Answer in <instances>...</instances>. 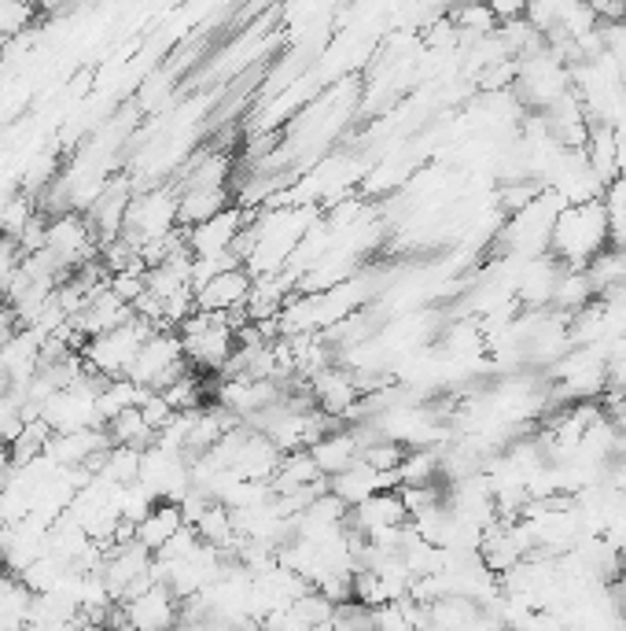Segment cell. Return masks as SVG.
<instances>
[{
    "instance_id": "6da1fadb",
    "label": "cell",
    "mask_w": 626,
    "mask_h": 631,
    "mask_svg": "<svg viewBox=\"0 0 626 631\" xmlns=\"http://www.w3.org/2000/svg\"><path fill=\"white\" fill-rule=\"evenodd\" d=\"M605 248H608V211L600 200L567 203V208L556 214L553 233H549V251L564 267L583 270L586 262Z\"/></svg>"
},
{
    "instance_id": "603a6c76",
    "label": "cell",
    "mask_w": 626,
    "mask_h": 631,
    "mask_svg": "<svg viewBox=\"0 0 626 631\" xmlns=\"http://www.w3.org/2000/svg\"><path fill=\"white\" fill-rule=\"evenodd\" d=\"M141 414H144V421L159 432L162 424H166L173 414H178V410H173V407L166 403V399H162V392H148V395H144V403H141Z\"/></svg>"
},
{
    "instance_id": "d6986e66",
    "label": "cell",
    "mask_w": 626,
    "mask_h": 631,
    "mask_svg": "<svg viewBox=\"0 0 626 631\" xmlns=\"http://www.w3.org/2000/svg\"><path fill=\"white\" fill-rule=\"evenodd\" d=\"M600 38H605V52L619 82L626 86V19H600Z\"/></svg>"
},
{
    "instance_id": "ffe728a7",
    "label": "cell",
    "mask_w": 626,
    "mask_h": 631,
    "mask_svg": "<svg viewBox=\"0 0 626 631\" xmlns=\"http://www.w3.org/2000/svg\"><path fill=\"white\" fill-rule=\"evenodd\" d=\"M22 256H27V251L19 248V237L0 233V296H4V289L11 284V278H16Z\"/></svg>"
},
{
    "instance_id": "2e32d148",
    "label": "cell",
    "mask_w": 626,
    "mask_h": 631,
    "mask_svg": "<svg viewBox=\"0 0 626 631\" xmlns=\"http://www.w3.org/2000/svg\"><path fill=\"white\" fill-rule=\"evenodd\" d=\"M103 429L111 432V443H130V447H137V451H144V447L155 443V429L144 421L141 407L119 410V414H114L108 424H103Z\"/></svg>"
},
{
    "instance_id": "30bf717a",
    "label": "cell",
    "mask_w": 626,
    "mask_h": 631,
    "mask_svg": "<svg viewBox=\"0 0 626 631\" xmlns=\"http://www.w3.org/2000/svg\"><path fill=\"white\" fill-rule=\"evenodd\" d=\"M184 524H189V521H184V513H181V502L159 499L155 507L148 510L141 521H137V539H141L148 550H159Z\"/></svg>"
},
{
    "instance_id": "d4e9b609",
    "label": "cell",
    "mask_w": 626,
    "mask_h": 631,
    "mask_svg": "<svg viewBox=\"0 0 626 631\" xmlns=\"http://www.w3.org/2000/svg\"><path fill=\"white\" fill-rule=\"evenodd\" d=\"M11 462V443L8 440H0V469H4Z\"/></svg>"
},
{
    "instance_id": "ac0fdd59",
    "label": "cell",
    "mask_w": 626,
    "mask_h": 631,
    "mask_svg": "<svg viewBox=\"0 0 626 631\" xmlns=\"http://www.w3.org/2000/svg\"><path fill=\"white\" fill-rule=\"evenodd\" d=\"M97 477L111 480V484H133V480L141 477V451L130 443H111V451L103 458Z\"/></svg>"
},
{
    "instance_id": "5b68a950",
    "label": "cell",
    "mask_w": 626,
    "mask_h": 631,
    "mask_svg": "<svg viewBox=\"0 0 626 631\" xmlns=\"http://www.w3.org/2000/svg\"><path fill=\"white\" fill-rule=\"evenodd\" d=\"M251 211H243L240 203H229L225 211H218L211 218H203V222L195 226H181L184 229V240H189V251L195 259L200 256H222L236 244L240 229L248 226Z\"/></svg>"
},
{
    "instance_id": "8fae6325",
    "label": "cell",
    "mask_w": 626,
    "mask_h": 631,
    "mask_svg": "<svg viewBox=\"0 0 626 631\" xmlns=\"http://www.w3.org/2000/svg\"><path fill=\"white\" fill-rule=\"evenodd\" d=\"M586 159L594 167V174L605 181L619 178V137L608 122H589V141H586Z\"/></svg>"
},
{
    "instance_id": "277c9868",
    "label": "cell",
    "mask_w": 626,
    "mask_h": 631,
    "mask_svg": "<svg viewBox=\"0 0 626 631\" xmlns=\"http://www.w3.org/2000/svg\"><path fill=\"white\" fill-rule=\"evenodd\" d=\"M170 229H178V189H173V181L170 186L155 181L148 189H137L130 197V208H125L122 237L141 248L144 240L166 237Z\"/></svg>"
},
{
    "instance_id": "cb8c5ba5",
    "label": "cell",
    "mask_w": 626,
    "mask_h": 631,
    "mask_svg": "<svg viewBox=\"0 0 626 631\" xmlns=\"http://www.w3.org/2000/svg\"><path fill=\"white\" fill-rule=\"evenodd\" d=\"M491 4V11L497 16V22H505V19H519L527 11V0H486Z\"/></svg>"
},
{
    "instance_id": "9c48e42d",
    "label": "cell",
    "mask_w": 626,
    "mask_h": 631,
    "mask_svg": "<svg viewBox=\"0 0 626 631\" xmlns=\"http://www.w3.org/2000/svg\"><path fill=\"white\" fill-rule=\"evenodd\" d=\"M310 454H313V462L321 465L324 477H335L340 469L357 462V454H362V443H357L354 429L346 424V429H332V432H324L321 440H313L310 443Z\"/></svg>"
},
{
    "instance_id": "7a4b0ae2",
    "label": "cell",
    "mask_w": 626,
    "mask_h": 631,
    "mask_svg": "<svg viewBox=\"0 0 626 631\" xmlns=\"http://www.w3.org/2000/svg\"><path fill=\"white\" fill-rule=\"evenodd\" d=\"M184 359L200 373H222L236 351V329L225 321V311H192L178 325Z\"/></svg>"
},
{
    "instance_id": "5bb4252c",
    "label": "cell",
    "mask_w": 626,
    "mask_h": 631,
    "mask_svg": "<svg viewBox=\"0 0 626 631\" xmlns=\"http://www.w3.org/2000/svg\"><path fill=\"white\" fill-rule=\"evenodd\" d=\"M589 300H597V292H594V281H589L586 267L583 270H578V267H564L561 278H556V289H553V303H549L553 311L575 314V311H583Z\"/></svg>"
},
{
    "instance_id": "8992f818",
    "label": "cell",
    "mask_w": 626,
    "mask_h": 631,
    "mask_svg": "<svg viewBox=\"0 0 626 631\" xmlns=\"http://www.w3.org/2000/svg\"><path fill=\"white\" fill-rule=\"evenodd\" d=\"M346 521H351V528H357L362 535H380L394 524L410 521V510H405L398 488H391V491H373L368 499L351 507V518Z\"/></svg>"
},
{
    "instance_id": "4fadbf2b",
    "label": "cell",
    "mask_w": 626,
    "mask_h": 631,
    "mask_svg": "<svg viewBox=\"0 0 626 631\" xmlns=\"http://www.w3.org/2000/svg\"><path fill=\"white\" fill-rule=\"evenodd\" d=\"M233 203V189H178V226H195L203 218L225 211Z\"/></svg>"
},
{
    "instance_id": "7c38bea8",
    "label": "cell",
    "mask_w": 626,
    "mask_h": 631,
    "mask_svg": "<svg viewBox=\"0 0 626 631\" xmlns=\"http://www.w3.org/2000/svg\"><path fill=\"white\" fill-rule=\"evenodd\" d=\"M329 491H332V495H340L346 507H357L362 499H368L373 491H380V473L365 462V458H357V462H351L346 469H340L335 477H329Z\"/></svg>"
},
{
    "instance_id": "4316f807",
    "label": "cell",
    "mask_w": 626,
    "mask_h": 631,
    "mask_svg": "<svg viewBox=\"0 0 626 631\" xmlns=\"http://www.w3.org/2000/svg\"><path fill=\"white\" fill-rule=\"evenodd\" d=\"M623 19H626V16H623Z\"/></svg>"
},
{
    "instance_id": "e0dca14e",
    "label": "cell",
    "mask_w": 626,
    "mask_h": 631,
    "mask_svg": "<svg viewBox=\"0 0 626 631\" xmlns=\"http://www.w3.org/2000/svg\"><path fill=\"white\" fill-rule=\"evenodd\" d=\"M52 424L44 418H27V424H22V432L11 440V462L16 465H27L33 462L38 454H44V447H49L52 440Z\"/></svg>"
},
{
    "instance_id": "484cf974",
    "label": "cell",
    "mask_w": 626,
    "mask_h": 631,
    "mask_svg": "<svg viewBox=\"0 0 626 631\" xmlns=\"http://www.w3.org/2000/svg\"><path fill=\"white\" fill-rule=\"evenodd\" d=\"M11 392V377L4 373V370H0V399H4Z\"/></svg>"
},
{
    "instance_id": "7402d4cb",
    "label": "cell",
    "mask_w": 626,
    "mask_h": 631,
    "mask_svg": "<svg viewBox=\"0 0 626 631\" xmlns=\"http://www.w3.org/2000/svg\"><path fill=\"white\" fill-rule=\"evenodd\" d=\"M22 424H27V414H22V399L16 395H4L0 399V440H16V435L22 432Z\"/></svg>"
},
{
    "instance_id": "9a60e30c",
    "label": "cell",
    "mask_w": 626,
    "mask_h": 631,
    "mask_svg": "<svg viewBox=\"0 0 626 631\" xmlns=\"http://www.w3.org/2000/svg\"><path fill=\"white\" fill-rule=\"evenodd\" d=\"M195 535L203 539V543H211V547H218V550H233V543H236V521H233V510L225 507V502H211V507H206L200 518H195Z\"/></svg>"
},
{
    "instance_id": "ba28073f",
    "label": "cell",
    "mask_w": 626,
    "mask_h": 631,
    "mask_svg": "<svg viewBox=\"0 0 626 631\" xmlns=\"http://www.w3.org/2000/svg\"><path fill=\"white\" fill-rule=\"evenodd\" d=\"M195 292V311H229V307L248 303L251 296V270L248 267H233L222 270L214 278H206Z\"/></svg>"
},
{
    "instance_id": "52a82bcc",
    "label": "cell",
    "mask_w": 626,
    "mask_h": 631,
    "mask_svg": "<svg viewBox=\"0 0 626 631\" xmlns=\"http://www.w3.org/2000/svg\"><path fill=\"white\" fill-rule=\"evenodd\" d=\"M178 605H181V599L166 588V583H152V588L141 591L137 599H125L122 610L130 617V628L155 631V628L178 624Z\"/></svg>"
},
{
    "instance_id": "44dd1931",
    "label": "cell",
    "mask_w": 626,
    "mask_h": 631,
    "mask_svg": "<svg viewBox=\"0 0 626 631\" xmlns=\"http://www.w3.org/2000/svg\"><path fill=\"white\" fill-rule=\"evenodd\" d=\"M108 284H111V292H114V296H122L125 303H133L137 296H141V292L148 289V281H144V267H133V270H119V273H111Z\"/></svg>"
},
{
    "instance_id": "3957f363",
    "label": "cell",
    "mask_w": 626,
    "mask_h": 631,
    "mask_svg": "<svg viewBox=\"0 0 626 631\" xmlns=\"http://www.w3.org/2000/svg\"><path fill=\"white\" fill-rule=\"evenodd\" d=\"M155 329H159L155 321L133 314L130 321H122V325L100 332V337H89L81 343V359H85L89 370H97L103 377H125L137 348H141Z\"/></svg>"
}]
</instances>
